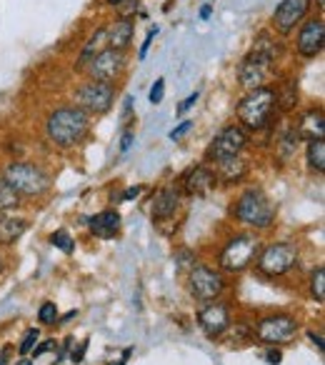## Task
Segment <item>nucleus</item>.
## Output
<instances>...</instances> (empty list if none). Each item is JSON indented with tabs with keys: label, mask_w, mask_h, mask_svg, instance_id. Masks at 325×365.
Here are the masks:
<instances>
[{
	"label": "nucleus",
	"mask_w": 325,
	"mask_h": 365,
	"mask_svg": "<svg viewBox=\"0 0 325 365\" xmlns=\"http://www.w3.org/2000/svg\"><path fill=\"white\" fill-rule=\"evenodd\" d=\"M245 175H248V163H245L240 155L223 158V160H218V173H215V178H218V180H223V182H240Z\"/></svg>",
	"instance_id": "nucleus-21"
},
{
	"label": "nucleus",
	"mask_w": 325,
	"mask_h": 365,
	"mask_svg": "<svg viewBox=\"0 0 325 365\" xmlns=\"http://www.w3.org/2000/svg\"><path fill=\"white\" fill-rule=\"evenodd\" d=\"M140 185H133V188H128L125 193H123V200H133V198H138L140 195Z\"/></svg>",
	"instance_id": "nucleus-38"
},
{
	"label": "nucleus",
	"mask_w": 325,
	"mask_h": 365,
	"mask_svg": "<svg viewBox=\"0 0 325 365\" xmlns=\"http://www.w3.org/2000/svg\"><path fill=\"white\" fill-rule=\"evenodd\" d=\"M130 143H133V133H125V135H123V143H120V150L125 153L128 148H130Z\"/></svg>",
	"instance_id": "nucleus-42"
},
{
	"label": "nucleus",
	"mask_w": 325,
	"mask_h": 365,
	"mask_svg": "<svg viewBox=\"0 0 325 365\" xmlns=\"http://www.w3.org/2000/svg\"><path fill=\"white\" fill-rule=\"evenodd\" d=\"M310 293L318 303H325V268H315L310 275Z\"/></svg>",
	"instance_id": "nucleus-28"
},
{
	"label": "nucleus",
	"mask_w": 325,
	"mask_h": 365,
	"mask_svg": "<svg viewBox=\"0 0 325 365\" xmlns=\"http://www.w3.org/2000/svg\"><path fill=\"white\" fill-rule=\"evenodd\" d=\"M21 205V195L8 185L3 178H0V213H8V210H16Z\"/></svg>",
	"instance_id": "nucleus-26"
},
{
	"label": "nucleus",
	"mask_w": 325,
	"mask_h": 365,
	"mask_svg": "<svg viewBox=\"0 0 325 365\" xmlns=\"http://www.w3.org/2000/svg\"><path fill=\"white\" fill-rule=\"evenodd\" d=\"M298 133L295 130H285L283 135H280V140H278V153H280V158L283 160H288V158H293L295 155V150H298Z\"/></svg>",
	"instance_id": "nucleus-27"
},
{
	"label": "nucleus",
	"mask_w": 325,
	"mask_h": 365,
	"mask_svg": "<svg viewBox=\"0 0 325 365\" xmlns=\"http://www.w3.org/2000/svg\"><path fill=\"white\" fill-rule=\"evenodd\" d=\"M3 180L16 190L21 198H41L51 190V178L43 168L33 165V163H11L6 168V175Z\"/></svg>",
	"instance_id": "nucleus-4"
},
{
	"label": "nucleus",
	"mask_w": 325,
	"mask_h": 365,
	"mask_svg": "<svg viewBox=\"0 0 325 365\" xmlns=\"http://www.w3.org/2000/svg\"><path fill=\"white\" fill-rule=\"evenodd\" d=\"M215 185H218V178H215V173L210 170V168H205V165L190 168V170L185 173V178H183L185 193L198 195V198H200V195H208Z\"/></svg>",
	"instance_id": "nucleus-16"
},
{
	"label": "nucleus",
	"mask_w": 325,
	"mask_h": 365,
	"mask_svg": "<svg viewBox=\"0 0 325 365\" xmlns=\"http://www.w3.org/2000/svg\"><path fill=\"white\" fill-rule=\"evenodd\" d=\"M265 360H268L270 365H280V360H283V353H280V350H268V353H265Z\"/></svg>",
	"instance_id": "nucleus-37"
},
{
	"label": "nucleus",
	"mask_w": 325,
	"mask_h": 365,
	"mask_svg": "<svg viewBox=\"0 0 325 365\" xmlns=\"http://www.w3.org/2000/svg\"><path fill=\"white\" fill-rule=\"evenodd\" d=\"M233 215L243 225L265 230V228H270L275 220V205L270 203V198L260 188H250L238 198V203H235V208H233Z\"/></svg>",
	"instance_id": "nucleus-5"
},
{
	"label": "nucleus",
	"mask_w": 325,
	"mask_h": 365,
	"mask_svg": "<svg viewBox=\"0 0 325 365\" xmlns=\"http://www.w3.org/2000/svg\"><path fill=\"white\" fill-rule=\"evenodd\" d=\"M275 113V93L270 88H258V91H250L243 101L235 108V115L243 123L248 130H265V128L273 123Z\"/></svg>",
	"instance_id": "nucleus-3"
},
{
	"label": "nucleus",
	"mask_w": 325,
	"mask_h": 365,
	"mask_svg": "<svg viewBox=\"0 0 325 365\" xmlns=\"http://www.w3.org/2000/svg\"><path fill=\"white\" fill-rule=\"evenodd\" d=\"M318 6H320V8H323V6H325V0H318Z\"/></svg>",
	"instance_id": "nucleus-46"
},
{
	"label": "nucleus",
	"mask_w": 325,
	"mask_h": 365,
	"mask_svg": "<svg viewBox=\"0 0 325 365\" xmlns=\"http://www.w3.org/2000/svg\"><path fill=\"white\" fill-rule=\"evenodd\" d=\"M258 250L260 240L255 235H235L220 253V268L228 270V273H243L245 268H250Z\"/></svg>",
	"instance_id": "nucleus-6"
},
{
	"label": "nucleus",
	"mask_w": 325,
	"mask_h": 365,
	"mask_svg": "<svg viewBox=\"0 0 325 365\" xmlns=\"http://www.w3.org/2000/svg\"><path fill=\"white\" fill-rule=\"evenodd\" d=\"M105 31H108V48L123 53L128 46H130V41H133V21L128 16L118 18V21L113 23L110 28H105Z\"/></svg>",
	"instance_id": "nucleus-19"
},
{
	"label": "nucleus",
	"mask_w": 325,
	"mask_h": 365,
	"mask_svg": "<svg viewBox=\"0 0 325 365\" xmlns=\"http://www.w3.org/2000/svg\"><path fill=\"white\" fill-rule=\"evenodd\" d=\"M323 43H325V23L323 18H313L308 21L298 33V41L295 48L303 58H318L323 53Z\"/></svg>",
	"instance_id": "nucleus-14"
},
{
	"label": "nucleus",
	"mask_w": 325,
	"mask_h": 365,
	"mask_svg": "<svg viewBox=\"0 0 325 365\" xmlns=\"http://www.w3.org/2000/svg\"><path fill=\"white\" fill-rule=\"evenodd\" d=\"M11 353H13L11 345H6V348L0 350V365H8V358H11Z\"/></svg>",
	"instance_id": "nucleus-40"
},
{
	"label": "nucleus",
	"mask_w": 325,
	"mask_h": 365,
	"mask_svg": "<svg viewBox=\"0 0 325 365\" xmlns=\"http://www.w3.org/2000/svg\"><path fill=\"white\" fill-rule=\"evenodd\" d=\"M120 230V213L118 210H103L96 218H91V233L98 238H115Z\"/></svg>",
	"instance_id": "nucleus-20"
},
{
	"label": "nucleus",
	"mask_w": 325,
	"mask_h": 365,
	"mask_svg": "<svg viewBox=\"0 0 325 365\" xmlns=\"http://www.w3.org/2000/svg\"><path fill=\"white\" fill-rule=\"evenodd\" d=\"M245 145H248V135H245L243 128H240V125H228L213 138V143H210V148H208V153H205V155H208L210 160L218 163V160H223V158L240 155Z\"/></svg>",
	"instance_id": "nucleus-9"
},
{
	"label": "nucleus",
	"mask_w": 325,
	"mask_h": 365,
	"mask_svg": "<svg viewBox=\"0 0 325 365\" xmlns=\"http://www.w3.org/2000/svg\"><path fill=\"white\" fill-rule=\"evenodd\" d=\"M310 0H280V6L275 8L273 13V26L278 33L288 36V33L295 31V26L303 23V18L308 16L310 11Z\"/></svg>",
	"instance_id": "nucleus-13"
},
{
	"label": "nucleus",
	"mask_w": 325,
	"mask_h": 365,
	"mask_svg": "<svg viewBox=\"0 0 325 365\" xmlns=\"http://www.w3.org/2000/svg\"><path fill=\"white\" fill-rule=\"evenodd\" d=\"M275 56H278V48L273 43V36L268 31L258 33V38L253 41L248 56L240 61L238 66V81L245 91H258L265 88V81L270 76V66H273Z\"/></svg>",
	"instance_id": "nucleus-1"
},
{
	"label": "nucleus",
	"mask_w": 325,
	"mask_h": 365,
	"mask_svg": "<svg viewBox=\"0 0 325 365\" xmlns=\"http://www.w3.org/2000/svg\"><path fill=\"white\" fill-rule=\"evenodd\" d=\"M162 96H165V81H162V78H158L155 86L150 88V103H153V106H158V103L162 101Z\"/></svg>",
	"instance_id": "nucleus-32"
},
{
	"label": "nucleus",
	"mask_w": 325,
	"mask_h": 365,
	"mask_svg": "<svg viewBox=\"0 0 325 365\" xmlns=\"http://www.w3.org/2000/svg\"><path fill=\"white\" fill-rule=\"evenodd\" d=\"M51 243L56 245L58 250H63V253L71 255L73 250H76V240L71 238V235L66 233V230H56V233L51 235Z\"/></svg>",
	"instance_id": "nucleus-29"
},
{
	"label": "nucleus",
	"mask_w": 325,
	"mask_h": 365,
	"mask_svg": "<svg viewBox=\"0 0 325 365\" xmlns=\"http://www.w3.org/2000/svg\"><path fill=\"white\" fill-rule=\"evenodd\" d=\"M298 333V323L290 315H268L255 325V338L265 345H278Z\"/></svg>",
	"instance_id": "nucleus-10"
},
{
	"label": "nucleus",
	"mask_w": 325,
	"mask_h": 365,
	"mask_svg": "<svg viewBox=\"0 0 325 365\" xmlns=\"http://www.w3.org/2000/svg\"><path fill=\"white\" fill-rule=\"evenodd\" d=\"M230 323H233V320H230V310L225 303H210L198 313L200 330L213 340L220 338V335H225V330H228Z\"/></svg>",
	"instance_id": "nucleus-15"
},
{
	"label": "nucleus",
	"mask_w": 325,
	"mask_h": 365,
	"mask_svg": "<svg viewBox=\"0 0 325 365\" xmlns=\"http://www.w3.org/2000/svg\"><path fill=\"white\" fill-rule=\"evenodd\" d=\"M155 36H158V28H150V31H148V36H145V41H143L140 53H138V56H140V58L148 56V48H150V43H153V38H155Z\"/></svg>",
	"instance_id": "nucleus-35"
},
{
	"label": "nucleus",
	"mask_w": 325,
	"mask_h": 365,
	"mask_svg": "<svg viewBox=\"0 0 325 365\" xmlns=\"http://www.w3.org/2000/svg\"><path fill=\"white\" fill-rule=\"evenodd\" d=\"M28 230L26 218H13L8 213H0V245H13L16 240L23 238Z\"/></svg>",
	"instance_id": "nucleus-22"
},
{
	"label": "nucleus",
	"mask_w": 325,
	"mask_h": 365,
	"mask_svg": "<svg viewBox=\"0 0 325 365\" xmlns=\"http://www.w3.org/2000/svg\"><path fill=\"white\" fill-rule=\"evenodd\" d=\"M108 48V31L105 28H100V31H96L91 38H88L86 48H83L81 53V63H78V68H86L88 63H91V58H96L100 51H105Z\"/></svg>",
	"instance_id": "nucleus-23"
},
{
	"label": "nucleus",
	"mask_w": 325,
	"mask_h": 365,
	"mask_svg": "<svg viewBox=\"0 0 325 365\" xmlns=\"http://www.w3.org/2000/svg\"><path fill=\"white\" fill-rule=\"evenodd\" d=\"M38 338H41V333H38V328H31L26 335H23V340H21V345H18V350H21L23 355L33 353V348H36Z\"/></svg>",
	"instance_id": "nucleus-31"
},
{
	"label": "nucleus",
	"mask_w": 325,
	"mask_h": 365,
	"mask_svg": "<svg viewBox=\"0 0 325 365\" xmlns=\"http://www.w3.org/2000/svg\"><path fill=\"white\" fill-rule=\"evenodd\" d=\"M115 103V88L113 83L91 81L76 91V108H81L88 115H103Z\"/></svg>",
	"instance_id": "nucleus-7"
},
{
	"label": "nucleus",
	"mask_w": 325,
	"mask_h": 365,
	"mask_svg": "<svg viewBox=\"0 0 325 365\" xmlns=\"http://www.w3.org/2000/svg\"><path fill=\"white\" fill-rule=\"evenodd\" d=\"M108 6H113V8H125L128 3H135V0H105Z\"/></svg>",
	"instance_id": "nucleus-41"
},
{
	"label": "nucleus",
	"mask_w": 325,
	"mask_h": 365,
	"mask_svg": "<svg viewBox=\"0 0 325 365\" xmlns=\"http://www.w3.org/2000/svg\"><path fill=\"white\" fill-rule=\"evenodd\" d=\"M180 208V193L173 188H165L155 195L153 200V220L155 223H162V220H168L175 215V210Z\"/></svg>",
	"instance_id": "nucleus-17"
},
{
	"label": "nucleus",
	"mask_w": 325,
	"mask_h": 365,
	"mask_svg": "<svg viewBox=\"0 0 325 365\" xmlns=\"http://www.w3.org/2000/svg\"><path fill=\"white\" fill-rule=\"evenodd\" d=\"M210 13H213V8H210V6H205L203 11H200V18H203V21H208V18H210Z\"/></svg>",
	"instance_id": "nucleus-44"
},
{
	"label": "nucleus",
	"mask_w": 325,
	"mask_h": 365,
	"mask_svg": "<svg viewBox=\"0 0 325 365\" xmlns=\"http://www.w3.org/2000/svg\"><path fill=\"white\" fill-rule=\"evenodd\" d=\"M188 280H190V293L198 300H215L225 290L223 275L205 268V265H193Z\"/></svg>",
	"instance_id": "nucleus-11"
},
{
	"label": "nucleus",
	"mask_w": 325,
	"mask_h": 365,
	"mask_svg": "<svg viewBox=\"0 0 325 365\" xmlns=\"http://www.w3.org/2000/svg\"><path fill=\"white\" fill-rule=\"evenodd\" d=\"M308 335H310V340L318 345V350H323V335H320V333H308Z\"/></svg>",
	"instance_id": "nucleus-43"
},
{
	"label": "nucleus",
	"mask_w": 325,
	"mask_h": 365,
	"mask_svg": "<svg viewBox=\"0 0 325 365\" xmlns=\"http://www.w3.org/2000/svg\"><path fill=\"white\" fill-rule=\"evenodd\" d=\"M48 138L56 143L58 148H76L83 138L88 135L91 128V115L83 113L81 108H58L48 115Z\"/></svg>",
	"instance_id": "nucleus-2"
},
{
	"label": "nucleus",
	"mask_w": 325,
	"mask_h": 365,
	"mask_svg": "<svg viewBox=\"0 0 325 365\" xmlns=\"http://www.w3.org/2000/svg\"><path fill=\"white\" fill-rule=\"evenodd\" d=\"M198 98H200V93H198V91H195V93H190V96L185 98V101L178 106V115H183L185 110H190V108H193L195 103H198Z\"/></svg>",
	"instance_id": "nucleus-33"
},
{
	"label": "nucleus",
	"mask_w": 325,
	"mask_h": 365,
	"mask_svg": "<svg viewBox=\"0 0 325 365\" xmlns=\"http://www.w3.org/2000/svg\"><path fill=\"white\" fill-rule=\"evenodd\" d=\"M18 365H33V360H28V358H21V360H18Z\"/></svg>",
	"instance_id": "nucleus-45"
},
{
	"label": "nucleus",
	"mask_w": 325,
	"mask_h": 365,
	"mask_svg": "<svg viewBox=\"0 0 325 365\" xmlns=\"http://www.w3.org/2000/svg\"><path fill=\"white\" fill-rule=\"evenodd\" d=\"M298 138H305V140H323V133H325V118L323 110H308L298 123Z\"/></svg>",
	"instance_id": "nucleus-18"
},
{
	"label": "nucleus",
	"mask_w": 325,
	"mask_h": 365,
	"mask_svg": "<svg viewBox=\"0 0 325 365\" xmlns=\"http://www.w3.org/2000/svg\"><path fill=\"white\" fill-rule=\"evenodd\" d=\"M295 265H298V248L293 243H285V240L283 243H270L258 258V270L268 278L290 273Z\"/></svg>",
	"instance_id": "nucleus-8"
},
{
	"label": "nucleus",
	"mask_w": 325,
	"mask_h": 365,
	"mask_svg": "<svg viewBox=\"0 0 325 365\" xmlns=\"http://www.w3.org/2000/svg\"><path fill=\"white\" fill-rule=\"evenodd\" d=\"M305 158H308V168L315 173L325 170V143L323 140H308V150H305Z\"/></svg>",
	"instance_id": "nucleus-25"
},
{
	"label": "nucleus",
	"mask_w": 325,
	"mask_h": 365,
	"mask_svg": "<svg viewBox=\"0 0 325 365\" xmlns=\"http://www.w3.org/2000/svg\"><path fill=\"white\" fill-rule=\"evenodd\" d=\"M273 93H275V108H278V110H283V113L293 110L295 101H298V91H295L293 81L280 83V88H278V91H273Z\"/></svg>",
	"instance_id": "nucleus-24"
},
{
	"label": "nucleus",
	"mask_w": 325,
	"mask_h": 365,
	"mask_svg": "<svg viewBox=\"0 0 325 365\" xmlns=\"http://www.w3.org/2000/svg\"><path fill=\"white\" fill-rule=\"evenodd\" d=\"M38 320L43 325H56L58 323V308L56 303H43L41 310H38Z\"/></svg>",
	"instance_id": "nucleus-30"
},
{
	"label": "nucleus",
	"mask_w": 325,
	"mask_h": 365,
	"mask_svg": "<svg viewBox=\"0 0 325 365\" xmlns=\"http://www.w3.org/2000/svg\"><path fill=\"white\" fill-rule=\"evenodd\" d=\"M190 128H193V123H190V120H183V123H180L178 128H175V130H170V138H173V140H175V138L185 135V133H188Z\"/></svg>",
	"instance_id": "nucleus-36"
},
{
	"label": "nucleus",
	"mask_w": 325,
	"mask_h": 365,
	"mask_svg": "<svg viewBox=\"0 0 325 365\" xmlns=\"http://www.w3.org/2000/svg\"><path fill=\"white\" fill-rule=\"evenodd\" d=\"M48 350H56V340H43L38 348H33V358H41V355L48 353Z\"/></svg>",
	"instance_id": "nucleus-34"
},
{
	"label": "nucleus",
	"mask_w": 325,
	"mask_h": 365,
	"mask_svg": "<svg viewBox=\"0 0 325 365\" xmlns=\"http://www.w3.org/2000/svg\"><path fill=\"white\" fill-rule=\"evenodd\" d=\"M86 348H88V340L86 343H81V348H78V353L73 350V363H81L83 360V353H86Z\"/></svg>",
	"instance_id": "nucleus-39"
},
{
	"label": "nucleus",
	"mask_w": 325,
	"mask_h": 365,
	"mask_svg": "<svg viewBox=\"0 0 325 365\" xmlns=\"http://www.w3.org/2000/svg\"><path fill=\"white\" fill-rule=\"evenodd\" d=\"M86 68H88V73H91L93 81L113 83L123 73V68H125V56H123L120 51L105 48V51H100L96 58H91V63H88Z\"/></svg>",
	"instance_id": "nucleus-12"
}]
</instances>
